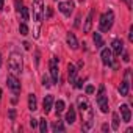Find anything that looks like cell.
<instances>
[{"label": "cell", "mask_w": 133, "mask_h": 133, "mask_svg": "<svg viewBox=\"0 0 133 133\" xmlns=\"http://www.w3.org/2000/svg\"><path fill=\"white\" fill-rule=\"evenodd\" d=\"M42 85H44L45 88H50V86H52V83H50V80H49V77H47V75H44V77H42Z\"/></svg>", "instance_id": "cell-26"}, {"label": "cell", "mask_w": 133, "mask_h": 133, "mask_svg": "<svg viewBox=\"0 0 133 133\" xmlns=\"http://www.w3.org/2000/svg\"><path fill=\"white\" fill-rule=\"evenodd\" d=\"M122 59H124L125 63H128V61H130V56H128V53H124V56H122Z\"/></svg>", "instance_id": "cell-32"}, {"label": "cell", "mask_w": 133, "mask_h": 133, "mask_svg": "<svg viewBox=\"0 0 133 133\" xmlns=\"http://www.w3.org/2000/svg\"><path fill=\"white\" fill-rule=\"evenodd\" d=\"M42 13H44V2L42 0H35L33 2V19L36 22H41Z\"/></svg>", "instance_id": "cell-4"}, {"label": "cell", "mask_w": 133, "mask_h": 133, "mask_svg": "<svg viewBox=\"0 0 133 133\" xmlns=\"http://www.w3.org/2000/svg\"><path fill=\"white\" fill-rule=\"evenodd\" d=\"M102 130H103V131H107V130H108V125H107V124H105V125H102Z\"/></svg>", "instance_id": "cell-36"}, {"label": "cell", "mask_w": 133, "mask_h": 133, "mask_svg": "<svg viewBox=\"0 0 133 133\" xmlns=\"http://www.w3.org/2000/svg\"><path fill=\"white\" fill-rule=\"evenodd\" d=\"M52 14H53V10L52 8H47V17H52Z\"/></svg>", "instance_id": "cell-33"}, {"label": "cell", "mask_w": 133, "mask_h": 133, "mask_svg": "<svg viewBox=\"0 0 133 133\" xmlns=\"http://www.w3.org/2000/svg\"><path fill=\"white\" fill-rule=\"evenodd\" d=\"M52 105H53V96H45L44 97V102H42V107H44V113L45 114L52 110Z\"/></svg>", "instance_id": "cell-14"}, {"label": "cell", "mask_w": 133, "mask_h": 133, "mask_svg": "<svg viewBox=\"0 0 133 133\" xmlns=\"http://www.w3.org/2000/svg\"><path fill=\"white\" fill-rule=\"evenodd\" d=\"M58 10L64 14V16H71L72 10H74V2H59L58 3Z\"/></svg>", "instance_id": "cell-6"}, {"label": "cell", "mask_w": 133, "mask_h": 133, "mask_svg": "<svg viewBox=\"0 0 133 133\" xmlns=\"http://www.w3.org/2000/svg\"><path fill=\"white\" fill-rule=\"evenodd\" d=\"M19 13L22 14V21H24V22H27V21L30 19V13H28V8H25V6H22Z\"/></svg>", "instance_id": "cell-20"}, {"label": "cell", "mask_w": 133, "mask_h": 133, "mask_svg": "<svg viewBox=\"0 0 133 133\" xmlns=\"http://www.w3.org/2000/svg\"><path fill=\"white\" fill-rule=\"evenodd\" d=\"M78 2H85V0H78Z\"/></svg>", "instance_id": "cell-40"}, {"label": "cell", "mask_w": 133, "mask_h": 133, "mask_svg": "<svg viewBox=\"0 0 133 133\" xmlns=\"http://www.w3.org/2000/svg\"><path fill=\"white\" fill-rule=\"evenodd\" d=\"M55 110H56V114H59V113L64 110V102H63V100H58V102L55 103Z\"/></svg>", "instance_id": "cell-22"}, {"label": "cell", "mask_w": 133, "mask_h": 133, "mask_svg": "<svg viewBox=\"0 0 133 133\" xmlns=\"http://www.w3.org/2000/svg\"><path fill=\"white\" fill-rule=\"evenodd\" d=\"M92 41H94V44H96V47H99V49H100V47L103 45V39H102V36H100V33H97V31H96V33L92 35Z\"/></svg>", "instance_id": "cell-19"}, {"label": "cell", "mask_w": 133, "mask_h": 133, "mask_svg": "<svg viewBox=\"0 0 133 133\" xmlns=\"http://www.w3.org/2000/svg\"><path fill=\"white\" fill-rule=\"evenodd\" d=\"M39 130H41V133H45V130H47V122L44 117L39 119Z\"/></svg>", "instance_id": "cell-24"}, {"label": "cell", "mask_w": 133, "mask_h": 133, "mask_svg": "<svg viewBox=\"0 0 133 133\" xmlns=\"http://www.w3.org/2000/svg\"><path fill=\"white\" fill-rule=\"evenodd\" d=\"M0 68H2V53H0Z\"/></svg>", "instance_id": "cell-38"}, {"label": "cell", "mask_w": 133, "mask_h": 133, "mask_svg": "<svg viewBox=\"0 0 133 133\" xmlns=\"http://www.w3.org/2000/svg\"><path fill=\"white\" fill-rule=\"evenodd\" d=\"M111 47H113V52H114V55H121L122 52H124V42L121 41V39H114L113 42H111Z\"/></svg>", "instance_id": "cell-11"}, {"label": "cell", "mask_w": 133, "mask_h": 133, "mask_svg": "<svg viewBox=\"0 0 133 133\" xmlns=\"http://www.w3.org/2000/svg\"><path fill=\"white\" fill-rule=\"evenodd\" d=\"M53 130H55V131H63V130H64V125H63V122H61L59 119L53 124Z\"/></svg>", "instance_id": "cell-25"}, {"label": "cell", "mask_w": 133, "mask_h": 133, "mask_svg": "<svg viewBox=\"0 0 133 133\" xmlns=\"http://www.w3.org/2000/svg\"><path fill=\"white\" fill-rule=\"evenodd\" d=\"M75 108L74 107H71L69 108V111L68 113H66V122H68V124H74L75 122Z\"/></svg>", "instance_id": "cell-17"}, {"label": "cell", "mask_w": 133, "mask_h": 133, "mask_svg": "<svg viewBox=\"0 0 133 133\" xmlns=\"http://www.w3.org/2000/svg\"><path fill=\"white\" fill-rule=\"evenodd\" d=\"M119 128V116L117 113H113V130H117Z\"/></svg>", "instance_id": "cell-23"}, {"label": "cell", "mask_w": 133, "mask_h": 133, "mask_svg": "<svg viewBox=\"0 0 133 133\" xmlns=\"http://www.w3.org/2000/svg\"><path fill=\"white\" fill-rule=\"evenodd\" d=\"M124 2L127 3V6H128V8H131V0H124Z\"/></svg>", "instance_id": "cell-34"}, {"label": "cell", "mask_w": 133, "mask_h": 133, "mask_svg": "<svg viewBox=\"0 0 133 133\" xmlns=\"http://www.w3.org/2000/svg\"><path fill=\"white\" fill-rule=\"evenodd\" d=\"M121 114H122V121L124 122H130L131 119V111H130V107L128 105H121Z\"/></svg>", "instance_id": "cell-12"}, {"label": "cell", "mask_w": 133, "mask_h": 133, "mask_svg": "<svg viewBox=\"0 0 133 133\" xmlns=\"http://www.w3.org/2000/svg\"><path fill=\"white\" fill-rule=\"evenodd\" d=\"M30 125H31V127H33V128H35V127H36V125H38V121H36V119H33V117H31V119H30Z\"/></svg>", "instance_id": "cell-31"}, {"label": "cell", "mask_w": 133, "mask_h": 133, "mask_svg": "<svg viewBox=\"0 0 133 133\" xmlns=\"http://www.w3.org/2000/svg\"><path fill=\"white\" fill-rule=\"evenodd\" d=\"M19 33H21L22 36H27V35H28V27H27V24H25V22L19 25Z\"/></svg>", "instance_id": "cell-21"}, {"label": "cell", "mask_w": 133, "mask_h": 133, "mask_svg": "<svg viewBox=\"0 0 133 133\" xmlns=\"http://www.w3.org/2000/svg\"><path fill=\"white\" fill-rule=\"evenodd\" d=\"M68 74H69V83H74L75 82V77H77V68L74 64H68Z\"/></svg>", "instance_id": "cell-15"}, {"label": "cell", "mask_w": 133, "mask_h": 133, "mask_svg": "<svg viewBox=\"0 0 133 133\" xmlns=\"http://www.w3.org/2000/svg\"><path fill=\"white\" fill-rule=\"evenodd\" d=\"M94 8L89 11V14L86 16V19H85V25H83V33H89L91 31V28H92V21H94Z\"/></svg>", "instance_id": "cell-8"}, {"label": "cell", "mask_w": 133, "mask_h": 133, "mask_svg": "<svg viewBox=\"0 0 133 133\" xmlns=\"http://www.w3.org/2000/svg\"><path fill=\"white\" fill-rule=\"evenodd\" d=\"M28 110H31V111L38 110V102H36V96L35 94L28 96Z\"/></svg>", "instance_id": "cell-18"}, {"label": "cell", "mask_w": 133, "mask_h": 133, "mask_svg": "<svg viewBox=\"0 0 133 133\" xmlns=\"http://www.w3.org/2000/svg\"><path fill=\"white\" fill-rule=\"evenodd\" d=\"M14 5H16V10L21 11V8H22V0H14Z\"/></svg>", "instance_id": "cell-27"}, {"label": "cell", "mask_w": 133, "mask_h": 133, "mask_svg": "<svg viewBox=\"0 0 133 133\" xmlns=\"http://www.w3.org/2000/svg\"><path fill=\"white\" fill-rule=\"evenodd\" d=\"M94 91H96V89H94L92 85H88V86H86V94H92Z\"/></svg>", "instance_id": "cell-28"}, {"label": "cell", "mask_w": 133, "mask_h": 133, "mask_svg": "<svg viewBox=\"0 0 133 133\" xmlns=\"http://www.w3.org/2000/svg\"><path fill=\"white\" fill-rule=\"evenodd\" d=\"M66 41H68V45H69L72 50L78 49V41H77V38H75L74 33H68V36H66Z\"/></svg>", "instance_id": "cell-13"}, {"label": "cell", "mask_w": 133, "mask_h": 133, "mask_svg": "<svg viewBox=\"0 0 133 133\" xmlns=\"http://www.w3.org/2000/svg\"><path fill=\"white\" fill-rule=\"evenodd\" d=\"M75 83V88H82L83 86V80H77V82H74Z\"/></svg>", "instance_id": "cell-30"}, {"label": "cell", "mask_w": 133, "mask_h": 133, "mask_svg": "<svg viewBox=\"0 0 133 133\" xmlns=\"http://www.w3.org/2000/svg\"><path fill=\"white\" fill-rule=\"evenodd\" d=\"M77 105H78V108L82 110V113H85V111L89 108V100H88V97H86V96H78Z\"/></svg>", "instance_id": "cell-10"}, {"label": "cell", "mask_w": 133, "mask_h": 133, "mask_svg": "<svg viewBox=\"0 0 133 133\" xmlns=\"http://www.w3.org/2000/svg\"><path fill=\"white\" fill-rule=\"evenodd\" d=\"M8 68H10V71H11L14 75H17V74L22 72V56H21L19 53L13 52V53L10 55V58H8Z\"/></svg>", "instance_id": "cell-1"}, {"label": "cell", "mask_w": 133, "mask_h": 133, "mask_svg": "<svg viewBox=\"0 0 133 133\" xmlns=\"http://www.w3.org/2000/svg\"><path fill=\"white\" fill-rule=\"evenodd\" d=\"M6 83H8V88L14 92V94H19L21 92V83L17 80V77L14 74H10L8 78H6Z\"/></svg>", "instance_id": "cell-5"}, {"label": "cell", "mask_w": 133, "mask_h": 133, "mask_svg": "<svg viewBox=\"0 0 133 133\" xmlns=\"http://www.w3.org/2000/svg\"><path fill=\"white\" fill-rule=\"evenodd\" d=\"M128 89H130V83H128V80L125 78V80L121 83V86H119V92H121V96H122V97L128 96Z\"/></svg>", "instance_id": "cell-16"}, {"label": "cell", "mask_w": 133, "mask_h": 133, "mask_svg": "<svg viewBox=\"0 0 133 133\" xmlns=\"http://www.w3.org/2000/svg\"><path fill=\"white\" fill-rule=\"evenodd\" d=\"M24 47H25V49L28 50V49H30V44H28V42H24Z\"/></svg>", "instance_id": "cell-35"}, {"label": "cell", "mask_w": 133, "mask_h": 133, "mask_svg": "<svg viewBox=\"0 0 133 133\" xmlns=\"http://www.w3.org/2000/svg\"><path fill=\"white\" fill-rule=\"evenodd\" d=\"M58 58H52L50 59V74H52V80H53V83H58V78H59V75H58Z\"/></svg>", "instance_id": "cell-7"}, {"label": "cell", "mask_w": 133, "mask_h": 133, "mask_svg": "<svg viewBox=\"0 0 133 133\" xmlns=\"http://www.w3.org/2000/svg\"><path fill=\"white\" fill-rule=\"evenodd\" d=\"M97 103L102 113H108V96L105 94V86H100L97 94Z\"/></svg>", "instance_id": "cell-3"}, {"label": "cell", "mask_w": 133, "mask_h": 133, "mask_svg": "<svg viewBox=\"0 0 133 133\" xmlns=\"http://www.w3.org/2000/svg\"><path fill=\"white\" fill-rule=\"evenodd\" d=\"M14 117H16V110H10V119L14 121Z\"/></svg>", "instance_id": "cell-29"}, {"label": "cell", "mask_w": 133, "mask_h": 133, "mask_svg": "<svg viewBox=\"0 0 133 133\" xmlns=\"http://www.w3.org/2000/svg\"><path fill=\"white\" fill-rule=\"evenodd\" d=\"M100 56H102V63H103L105 66L113 64V52H111L110 49H103L102 53H100Z\"/></svg>", "instance_id": "cell-9"}, {"label": "cell", "mask_w": 133, "mask_h": 133, "mask_svg": "<svg viewBox=\"0 0 133 133\" xmlns=\"http://www.w3.org/2000/svg\"><path fill=\"white\" fill-rule=\"evenodd\" d=\"M3 3H5V0H0V10L3 8Z\"/></svg>", "instance_id": "cell-37"}, {"label": "cell", "mask_w": 133, "mask_h": 133, "mask_svg": "<svg viewBox=\"0 0 133 133\" xmlns=\"http://www.w3.org/2000/svg\"><path fill=\"white\" fill-rule=\"evenodd\" d=\"M0 99H2V88H0Z\"/></svg>", "instance_id": "cell-39"}, {"label": "cell", "mask_w": 133, "mask_h": 133, "mask_svg": "<svg viewBox=\"0 0 133 133\" xmlns=\"http://www.w3.org/2000/svg\"><path fill=\"white\" fill-rule=\"evenodd\" d=\"M113 22H114V13L113 11H107L102 14L100 21H99V28L100 31H108L111 27H113Z\"/></svg>", "instance_id": "cell-2"}]
</instances>
